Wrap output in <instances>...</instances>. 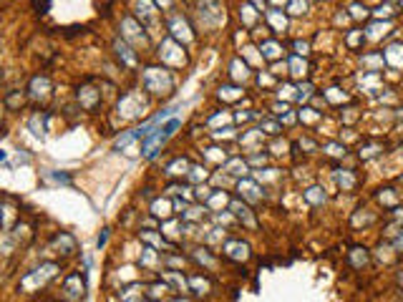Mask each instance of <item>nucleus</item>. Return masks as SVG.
Here are the masks:
<instances>
[{
  "label": "nucleus",
  "mask_w": 403,
  "mask_h": 302,
  "mask_svg": "<svg viewBox=\"0 0 403 302\" xmlns=\"http://www.w3.org/2000/svg\"><path fill=\"white\" fill-rule=\"evenodd\" d=\"M58 274V264L56 262H45V264H40L36 267L33 272H28L23 280H20V285H18V290H23V292H38L40 287H45L53 277Z\"/></svg>",
  "instance_id": "nucleus-1"
},
{
  "label": "nucleus",
  "mask_w": 403,
  "mask_h": 302,
  "mask_svg": "<svg viewBox=\"0 0 403 302\" xmlns=\"http://www.w3.org/2000/svg\"><path fill=\"white\" fill-rule=\"evenodd\" d=\"M144 88L152 93H169L174 88V76L161 66H149L144 71Z\"/></svg>",
  "instance_id": "nucleus-2"
},
{
  "label": "nucleus",
  "mask_w": 403,
  "mask_h": 302,
  "mask_svg": "<svg viewBox=\"0 0 403 302\" xmlns=\"http://www.w3.org/2000/svg\"><path fill=\"white\" fill-rule=\"evenodd\" d=\"M179 126H182V121H179V119H171V121H166V124H164L161 129L152 131L149 136H144V144H141V154L152 159V156L157 154V146H161V144H164V141H166V139H169V136L174 133V131L179 129Z\"/></svg>",
  "instance_id": "nucleus-3"
},
{
  "label": "nucleus",
  "mask_w": 403,
  "mask_h": 302,
  "mask_svg": "<svg viewBox=\"0 0 403 302\" xmlns=\"http://www.w3.org/2000/svg\"><path fill=\"white\" fill-rule=\"evenodd\" d=\"M199 18L207 23V25H217L222 23V5L219 0H199Z\"/></svg>",
  "instance_id": "nucleus-4"
},
{
  "label": "nucleus",
  "mask_w": 403,
  "mask_h": 302,
  "mask_svg": "<svg viewBox=\"0 0 403 302\" xmlns=\"http://www.w3.org/2000/svg\"><path fill=\"white\" fill-rule=\"evenodd\" d=\"M224 257L232 259V262H247L249 259V244L242 242V239H227L224 247H222Z\"/></svg>",
  "instance_id": "nucleus-5"
},
{
  "label": "nucleus",
  "mask_w": 403,
  "mask_h": 302,
  "mask_svg": "<svg viewBox=\"0 0 403 302\" xmlns=\"http://www.w3.org/2000/svg\"><path fill=\"white\" fill-rule=\"evenodd\" d=\"M83 290H86V285H83L81 274H68L66 277V282H63V297H66V302H81Z\"/></svg>",
  "instance_id": "nucleus-6"
},
{
  "label": "nucleus",
  "mask_w": 403,
  "mask_h": 302,
  "mask_svg": "<svg viewBox=\"0 0 403 302\" xmlns=\"http://www.w3.org/2000/svg\"><path fill=\"white\" fill-rule=\"evenodd\" d=\"M121 28H123V36L129 38V41H134L136 45H146L149 43V38H146V33H141L144 28L131 18V15H126L123 20H121Z\"/></svg>",
  "instance_id": "nucleus-7"
},
{
  "label": "nucleus",
  "mask_w": 403,
  "mask_h": 302,
  "mask_svg": "<svg viewBox=\"0 0 403 302\" xmlns=\"http://www.w3.org/2000/svg\"><path fill=\"white\" fill-rule=\"evenodd\" d=\"M237 189H240L242 199H247V202H262V189H260V184H257L255 179L242 176L240 184H237Z\"/></svg>",
  "instance_id": "nucleus-8"
},
{
  "label": "nucleus",
  "mask_w": 403,
  "mask_h": 302,
  "mask_svg": "<svg viewBox=\"0 0 403 302\" xmlns=\"http://www.w3.org/2000/svg\"><path fill=\"white\" fill-rule=\"evenodd\" d=\"M79 103L86 111H96L101 103V91H96L93 86H81L79 88Z\"/></svg>",
  "instance_id": "nucleus-9"
},
{
  "label": "nucleus",
  "mask_w": 403,
  "mask_h": 302,
  "mask_svg": "<svg viewBox=\"0 0 403 302\" xmlns=\"http://www.w3.org/2000/svg\"><path fill=\"white\" fill-rule=\"evenodd\" d=\"M230 209L235 212V216L240 219L247 229H255V227H257V219H255V214L249 212V207H247L244 202H240V199H232V202H230Z\"/></svg>",
  "instance_id": "nucleus-10"
},
{
  "label": "nucleus",
  "mask_w": 403,
  "mask_h": 302,
  "mask_svg": "<svg viewBox=\"0 0 403 302\" xmlns=\"http://www.w3.org/2000/svg\"><path fill=\"white\" fill-rule=\"evenodd\" d=\"M51 244H53V250H56V252H61L63 257H68V255H73V252H76V239H73V234H68V232L56 234Z\"/></svg>",
  "instance_id": "nucleus-11"
},
{
  "label": "nucleus",
  "mask_w": 403,
  "mask_h": 302,
  "mask_svg": "<svg viewBox=\"0 0 403 302\" xmlns=\"http://www.w3.org/2000/svg\"><path fill=\"white\" fill-rule=\"evenodd\" d=\"M28 91H31V96H33L36 101L48 98V93H51V81H48V76H33V78H31Z\"/></svg>",
  "instance_id": "nucleus-12"
},
{
  "label": "nucleus",
  "mask_w": 403,
  "mask_h": 302,
  "mask_svg": "<svg viewBox=\"0 0 403 302\" xmlns=\"http://www.w3.org/2000/svg\"><path fill=\"white\" fill-rule=\"evenodd\" d=\"M114 50H116V56L123 61V66H129V68L136 66V56L131 53V48L123 43V41H116V43H114Z\"/></svg>",
  "instance_id": "nucleus-13"
},
{
  "label": "nucleus",
  "mask_w": 403,
  "mask_h": 302,
  "mask_svg": "<svg viewBox=\"0 0 403 302\" xmlns=\"http://www.w3.org/2000/svg\"><path fill=\"white\" fill-rule=\"evenodd\" d=\"M265 18H267V23H270V28H272L275 33H285L287 20H285V15H282L280 10H267V13H265Z\"/></svg>",
  "instance_id": "nucleus-14"
},
{
  "label": "nucleus",
  "mask_w": 403,
  "mask_h": 302,
  "mask_svg": "<svg viewBox=\"0 0 403 302\" xmlns=\"http://www.w3.org/2000/svg\"><path fill=\"white\" fill-rule=\"evenodd\" d=\"M335 181H338V186H343L345 191H350V189L358 184V179L348 172V169H338V172H335Z\"/></svg>",
  "instance_id": "nucleus-15"
},
{
  "label": "nucleus",
  "mask_w": 403,
  "mask_h": 302,
  "mask_svg": "<svg viewBox=\"0 0 403 302\" xmlns=\"http://www.w3.org/2000/svg\"><path fill=\"white\" fill-rule=\"evenodd\" d=\"M187 31H189V25H187L182 18H174V20H171V36H174V38H179V41H182V38H184V41H192V33H187Z\"/></svg>",
  "instance_id": "nucleus-16"
},
{
  "label": "nucleus",
  "mask_w": 403,
  "mask_h": 302,
  "mask_svg": "<svg viewBox=\"0 0 403 302\" xmlns=\"http://www.w3.org/2000/svg\"><path fill=\"white\" fill-rule=\"evenodd\" d=\"M189 169H192L189 161L179 156V159H174V161L166 167V174H169V176H182V174H189Z\"/></svg>",
  "instance_id": "nucleus-17"
},
{
  "label": "nucleus",
  "mask_w": 403,
  "mask_h": 302,
  "mask_svg": "<svg viewBox=\"0 0 403 302\" xmlns=\"http://www.w3.org/2000/svg\"><path fill=\"white\" fill-rule=\"evenodd\" d=\"M348 257H350V264H353L356 269H361V267L368 264V250H365V247H353Z\"/></svg>",
  "instance_id": "nucleus-18"
},
{
  "label": "nucleus",
  "mask_w": 403,
  "mask_h": 302,
  "mask_svg": "<svg viewBox=\"0 0 403 302\" xmlns=\"http://www.w3.org/2000/svg\"><path fill=\"white\" fill-rule=\"evenodd\" d=\"M260 50H262V58H267V61H275V58L282 56L280 43H275V41H265V43L260 45Z\"/></svg>",
  "instance_id": "nucleus-19"
},
{
  "label": "nucleus",
  "mask_w": 403,
  "mask_h": 302,
  "mask_svg": "<svg viewBox=\"0 0 403 302\" xmlns=\"http://www.w3.org/2000/svg\"><path fill=\"white\" fill-rule=\"evenodd\" d=\"M224 172L235 174V176H244V174H247V161H242L240 156H235V159H230V161L224 164Z\"/></svg>",
  "instance_id": "nucleus-20"
},
{
  "label": "nucleus",
  "mask_w": 403,
  "mask_h": 302,
  "mask_svg": "<svg viewBox=\"0 0 403 302\" xmlns=\"http://www.w3.org/2000/svg\"><path fill=\"white\" fill-rule=\"evenodd\" d=\"M166 292H169V285H166V282H154V285L149 287V300L159 302L166 297Z\"/></svg>",
  "instance_id": "nucleus-21"
},
{
  "label": "nucleus",
  "mask_w": 403,
  "mask_h": 302,
  "mask_svg": "<svg viewBox=\"0 0 403 302\" xmlns=\"http://www.w3.org/2000/svg\"><path fill=\"white\" fill-rule=\"evenodd\" d=\"M152 214L166 219V216L171 214V204H169L166 199H157V202H152Z\"/></svg>",
  "instance_id": "nucleus-22"
},
{
  "label": "nucleus",
  "mask_w": 403,
  "mask_h": 302,
  "mask_svg": "<svg viewBox=\"0 0 403 302\" xmlns=\"http://www.w3.org/2000/svg\"><path fill=\"white\" fill-rule=\"evenodd\" d=\"M189 287H192L197 295H207V292H209V282H207L204 277H199V274H192V277H189Z\"/></svg>",
  "instance_id": "nucleus-23"
},
{
  "label": "nucleus",
  "mask_w": 403,
  "mask_h": 302,
  "mask_svg": "<svg viewBox=\"0 0 403 302\" xmlns=\"http://www.w3.org/2000/svg\"><path fill=\"white\" fill-rule=\"evenodd\" d=\"M139 237H141V239H146V242H149V244H154V247H169V242H166L164 237H159V234H154L152 229L139 232Z\"/></svg>",
  "instance_id": "nucleus-24"
},
{
  "label": "nucleus",
  "mask_w": 403,
  "mask_h": 302,
  "mask_svg": "<svg viewBox=\"0 0 403 302\" xmlns=\"http://www.w3.org/2000/svg\"><path fill=\"white\" fill-rule=\"evenodd\" d=\"M290 73H292V76H305V73H308V63H305L300 56H292V58H290Z\"/></svg>",
  "instance_id": "nucleus-25"
},
{
  "label": "nucleus",
  "mask_w": 403,
  "mask_h": 302,
  "mask_svg": "<svg viewBox=\"0 0 403 302\" xmlns=\"http://www.w3.org/2000/svg\"><path fill=\"white\" fill-rule=\"evenodd\" d=\"M381 144L378 141H370V144H363L361 146V159H373V156H378L381 154Z\"/></svg>",
  "instance_id": "nucleus-26"
},
{
  "label": "nucleus",
  "mask_w": 403,
  "mask_h": 302,
  "mask_svg": "<svg viewBox=\"0 0 403 302\" xmlns=\"http://www.w3.org/2000/svg\"><path fill=\"white\" fill-rule=\"evenodd\" d=\"M305 199H308L310 204H315V207H318V204L325 202V191H322L320 186H310V189L305 191Z\"/></svg>",
  "instance_id": "nucleus-27"
},
{
  "label": "nucleus",
  "mask_w": 403,
  "mask_h": 302,
  "mask_svg": "<svg viewBox=\"0 0 403 302\" xmlns=\"http://www.w3.org/2000/svg\"><path fill=\"white\" fill-rule=\"evenodd\" d=\"M45 119H48L45 114H43V116L36 114V116L31 119V124H28V126H31V131H33L36 136H43V133H45Z\"/></svg>",
  "instance_id": "nucleus-28"
},
{
  "label": "nucleus",
  "mask_w": 403,
  "mask_h": 302,
  "mask_svg": "<svg viewBox=\"0 0 403 302\" xmlns=\"http://www.w3.org/2000/svg\"><path fill=\"white\" fill-rule=\"evenodd\" d=\"M5 106H8L10 111L20 108V106H23V93H20V91H10V93L5 96Z\"/></svg>",
  "instance_id": "nucleus-29"
},
{
  "label": "nucleus",
  "mask_w": 403,
  "mask_h": 302,
  "mask_svg": "<svg viewBox=\"0 0 403 302\" xmlns=\"http://www.w3.org/2000/svg\"><path fill=\"white\" fill-rule=\"evenodd\" d=\"M164 277L169 280V285H174V287H179V290L189 287V280H184L182 274H177V272H171V269H166V272H164Z\"/></svg>",
  "instance_id": "nucleus-30"
},
{
  "label": "nucleus",
  "mask_w": 403,
  "mask_h": 302,
  "mask_svg": "<svg viewBox=\"0 0 403 302\" xmlns=\"http://www.w3.org/2000/svg\"><path fill=\"white\" fill-rule=\"evenodd\" d=\"M134 139H139V129H134V131H126V133H121L119 139L114 141V146H116V149H123V146H129V144H131Z\"/></svg>",
  "instance_id": "nucleus-31"
},
{
  "label": "nucleus",
  "mask_w": 403,
  "mask_h": 302,
  "mask_svg": "<svg viewBox=\"0 0 403 302\" xmlns=\"http://www.w3.org/2000/svg\"><path fill=\"white\" fill-rule=\"evenodd\" d=\"M260 131H262V133H267V136H278V133H280V124H278V121H272V119H262Z\"/></svg>",
  "instance_id": "nucleus-32"
},
{
  "label": "nucleus",
  "mask_w": 403,
  "mask_h": 302,
  "mask_svg": "<svg viewBox=\"0 0 403 302\" xmlns=\"http://www.w3.org/2000/svg\"><path fill=\"white\" fill-rule=\"evenodd\" d=\"M363 41H365V36H363V31H350L348 36H345V43H348V48H358V45H363Z\"/></svg>",
  "instance_id": "nucleus-33"
},
{
  "label": "nucleus",
  "mask_w": 403,
  "mask_h": 302,
  "mask_svg": "<svg viewBox=\"0 0 403 302\" xmlns=\"http://www.w3.org/2000/svg\"><path fill=\"white\" fill-rule=\"evenodd\" d=\"M139 15H144L149 23L154 20V5H152V0H139Z\"/></svg>",
  "instance_id": "nucleus-34"
},
{
  "label": "nucleus",
  "mask_w": 403,
  "mask_h": 302,
  "mask_svg": "<svg viewBox=\"0 0 403 302\" xmlns=\"http://www.w3.org/2000/svg\"><path fill=\"white\" fill-rule=\"evenodd\" d=\"M305 10H308V0H290V5H287L290 15H303Z\"/></svg>",
  "instance_id": "nucleus-35"
},
{
  "label": "nucleus",
  "mask_w": 403,
  "mask_h": 302,
  "mask_svg": "<svg viewBox=\"0 0 403 302\" xmlns=\"http://www.w3.org/2000/svg\"><path fill=\"white\" fill-rule=\"evenodd\" d=\"M134 98H136V93H129V96H123V101H121L119 106H126V103H129V101H134ZM141 108H146V101H139V103H134V106H131V114H139ZM141 114H144V111H141Z\"/></svg>",
  "instance_id": "nucleus-36"
},
{
  "label": "nucleus",
  "mask_w": 403,
  "mask_h": 302,
  "mask_svg": "<svg viewBox=\"0 0 403 302\" xmlns=\"http://www.w3.org/2000/svg\"><path fill=\"white\" fill-rule=\"evenodd\" d=\"M187 176H189V181L199 184V181H204V179H207V169H204V167H192Z\"/></svg>",
  "instance_id": "nucleus-37"
},
{
  "label": "nucleus",
  "mask_w": 403,
  "mask_h": 302,
  "mask_svg": "<svg viewBox=\"0 0 403 302\" xmlns=\"http://www.w3.org/2000/svg\"><path fill=\"white\" fill-rule=\"evenodd\" d=\"M252 10H255V8L247 5V3L240 8V18L244 20V25H252V23H255V13H252Z\"/></svg>",
  "instance_id": "nucleus-38"
},
{
  "label": "nucleus",
  "mask_w": 403,
  "mask_h": 302,
  "mask_svg": "<svg viewBox=\"0 0 403 302\" xmlns=\"http://www.w3.org/2000/svg\"><path fill=\"white\" fill-rule=\"evenodd\" d=\"M363 63H365V66H383L386 58H383V53H375V56H365Z\"/></svg>",
  "instance_id": "nucleus-39"
},
{
  "label": "nucleus",
  "mask_w": 403,
  "mask_h": 302,
  "mask_svg": "<svg viewBox=\"0 0 403 302\" xmlns=\"http://www.w3.org/2000/svg\"><path fill=\"white\" fill-rule=\"evenodd\" d=\"M325 151H328L330 156H343V154H345V146H340V144H328Z\"/></svg>",
  "instance_id": "nucleus-40"
},
{
  "label": "nucleus",
  "mask_w": 403,
  "mask_h": 302,
  "mask_svg": "<svg viewBox=\"0 0 403 302\" xmlns=\"http://www.w3.org/2000/svg\"><path fill=\"white\" fill-rule=\"evenodd\" d=\"M164 229H166V234H169V237L174 239V237H179V229H182V222H169V224H166Z\"/></svg>",
  "instance_id": "nucleus-41"
},
{
  "label": "nucleus",
  "mask_w": 403,
  "mask_h": 302,
  "mask_svg": "<svg viewBox=\"0 0 403 302\" xmlns=\"http://www.w3.org/2000/svg\"><path fill=\"white\" fill-rule=\"evenodd\" d=\"M194 259H197V262H202V264H207V267H212V264H214V259H212L209 255H207V250H197V255H194Z\"/></svg>",
  "instance_id": "nucleus-42"
},
{
  "label": "nucleus",
  "mask_w": 403,
  "mask_h": 302,
  "mask_svg": "<svg viewBox=\"0 0 403 302\" xmlns=\"http://www.w3.org/2000/svg\"><path fill=\"white\" fill-rule=\"evenodd\" d=\"M222 204H227L224 194H209V207H222Z\"/></svg>",
  "instance_id": "nucleus-43"
},
{
  "label": "nucleus",
  "mask_w": 403,
  "mask_h": 302,
  "mask_svg": "<svg viewBox=\"0 0 403 302\" xmlns=\"http://www.w3.org/2000/svg\"><path fill=\"white\" fill-rule=\"evenodd\" d=\"M136 290H139V285H129L126 290H123V302H134V295H136Z\"/></svg>",
  "instance_id": "nucleus-44"
},
{
  "label": "nucleus",
  "mask_w": 403,
  "mask_h": 302,
  "mask_svg": "<svg viewBox=\"0 0 403 302\" xmlns=\"http://www.w3.org/2000/svg\"><path fill=\"white\" fill-rule=\"evenodd\" d=\"M310 93H313V86H310V84L300 86V93H297V101H308V98H310Z\"/></svg>",
  "instance_id": "nucleus-45"
},
{
  "label": "nucleus",
  "mask_w": 403,
  "mask_h": 302,
  "mask_svg": "<svg viewBox=\"0 0 403 302\" xmlns=\"http://www.w3.org/2000/svg\"><path fill=\"white\" fill-rule=\"evenodd\" d=\"M350 10H353V15H356V18H365V15H368V8H365V5H358V3H356Z\"/></svg>",
  "instance_id": "nucleus-46"
},
{
  "label": "nucleus",
  "mask_w": 403,
  "mask_h": 302,
  "mask_svg": "<svg viewBox=\"0 0 403 302\" xmlns=\"http://www.w3.org/2000/svg\"><path fill=\"white\" fill-rule=\"evenodd\" d=\"M51 179L58 181V184H71V176H68V174H51Z\"/></svg>",
  "instance_id": "nucleus-47"
},
{
  "label": "nucleus",
  "mask_w": 403,
  "mask_h": 302,
  "mask_svg": "<svg viewBox=\"0 0 403 302\" xmlns=\"http://www.w3.org/2000/svg\"><path fill=\"white\" fill-rule=\"evenodd\" d=\"M295 53H297V56H305V53H308V43L297 41V43H295Z\"/></svg>",
  "instance_id": "nucleus-48"
},
{
  "label": "nucleus",
  "mask_w": 403,
  "mask_h": 302,
  "mask_svg": "<svg viewBox=\"0 0 403 302\" xmlns=\"http://www.w3.org/2000/svg\"><path fill=\"white\" fill-rule=\"evenodd\" d=\"M265 161H267V156H265V154H262V156H260V154H255V156L249 159V164H265Z\"/></svg>",
  "instance_id": "nucleus-49"
},
{
  "label": "nucleus",
  "mask_w": 403,
  "mask_h": 302,
  "mask_svg": "<svg viewBox=\"0 0 403 302\" xmlns=\"http://www.w3.org/2000/svg\"><path fill=\"white\" fill-rule=\"evenodd\" d=\"M106 239H109V229H104V232H101V237H98V242H96V244H98V250L106 244Z\"/></svg>",
  "instance_id": "nucleus-50"
},
{
  "label": "nucleus",
  "mask_w": 403,
  "mask_h": 302,
  "mask_svg": "<svg viewBox=\"0 0 403 302\" xmlns=\"http://www.w3.org/2000/svg\"><path fill=\"white\" fill-rule=\"evenodd\" d=\"M396 282H398V287H403V269L396 274Z\"/></svg>",
  "instance_id": "nucleus-51"
},
{
  "label": "nucleus",
  "mask_w": 403,
  "mask_h": 302,
  "mask_svg": "<svg viewBox=\"0 0 403 302\" xmlns=\"http://www.w3.org/2000/svg\"><path fill=\"white\" fill-rule=\"evenodd\" d=\"M272 3H275V5H280V3H282V0H272Z\"/></svg>",
  "instance_id": "nucleus-52"
},
{
  "label": "nucleus",
  "mask_w": 403,
  "mask_h": 302,
  "mask_svg": "<svg viewBox=\"0 0 403 302\" xmlns=\"http://www.w3.org/2000/svg\"><path fill=\"white\" fill-rule=\"evenodd\" d=\"M174 302H187V300H182V297H179V300H174Z\"/></svg>",
  "instance_id": "nucleus-53"
}]
</instances>
